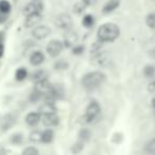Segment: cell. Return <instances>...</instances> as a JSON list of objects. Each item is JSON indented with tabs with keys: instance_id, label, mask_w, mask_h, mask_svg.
Here are the masks:
<instances>
[{
	"instance_id": "1",
	"label": "cell",
	"mask_w": 155,
	"mask_h": 155,
	"mask_svg": "<svg viewBox=\"0 0 155 155\" xmlns=\"http://www.w3.org/2000/svg\"><path fill=\"white\" fill-rule=\"evenodd\" d=\"M119 35H120V28L113 22L103 24L97 31L98 39L102 43L115 41L119 37Z\"/></svg>"
},
{
	"instance_id": "2",
	"label": "cell",
	"mask_w": 155,
	"mask_h": 155,
	"mask_svg": "<svg viewBox=\"0 0 155 155\" xmlns=\"http://www.w3.org/2000/svg\"><path fill=\"white\" fill-rule=\"evenodd\" d=\"M106 81V75L102 71H91L82 78V86L87 91H93L101 86Z\"/></svg>"
},
{
	"instance_id": "3",
	"label": "cell",
	"mask_w": 155,
	"mask_h": 155,
	"mask_svg": "<svg viewBox=\"0 0 155 155\" xmlns=\"http://www.w3.org/2000/svg\"><path fill=\"white\" fill-rule=\"evenodd\" d=\"M101 114V106H100L99 102L97 101H91V103L87 105L86 110L84 114V122L85 123H91L99 117Z\"/></svg>"
},
{
	"instance_id": "4",
	"label": "cell",
	"mask_w": 155,
	"mask_h": 155,
	"mask_svg": "<svg viewBox=\"0 0 155 155\" xmlns=\"http://www.w3.org/2000/svg\"><path fill=\"white\" fill-rule=\"evenodd\" d=\"M44 10V2L41 0H31L25 5L24 8V15L28 16L31 14L41 13Z\"/></svg>"
},
{
	"instance_id": "5",
	"label": "cell",
	"mask_w": 155,
	"mask_h": 155,
	"mask_svg": "<svg viewBox=\"0 0 155 155\" xmlns=\"http://www.w3.org/2000/svg\"><path fill=\"white\" fill-rule=\"evenodd\" d=\"M47 53L52 58H56L64 50V43H62L58 39H52L49 41V44L47 45Z\"/></svg>"
},
{
	"instance_id": "6",
	"label": "cell",
	"mask_w": 155,
	"mask_h": 155,
	"mask_svg": "<svg viewBox=\"0 0 155 155\" xmlns=\"http://www.w3.org/2000/svg\"><path fill=\"white\" fill-rule=\"evenodd\" d=\"M55 26L62 30H69L72 27V18L69 14H60L55 18Z\"/></svg>"
},
{
	"instance_id": "7",
	"label": "cell",
	"mask_w": 155,
	"mask_h": 155,
	"mask_svg": "<svg viewBox=\"0 0 155 155\" xmlns=\"http://www.w3.org/2000/svg\"><path fill=\"white\" fill-rule=\"evenodd\" d=\"M41 122L46 127H56L60 123V118L56 113H49V114L41 115Z\"/></svg>"
},
{
	"instance_id": "8",
	"label": "cell",
	"mask_w": 155,
	"mask_h": 155,
	"mask_svg": "<svg viewBox=\"0 0 155 155\" xmlns=\"http://www.w3.org/2000/svg\"><path fill=\"white\" fill-rule=\"evenodd\" d=\"M50 33H51V30H50L49 27L43 26V25H41V26L35 27L32 31L33 37L36 38V39H38V41H41V39H45L46 37L49 36Z\"/></svg>"
},
{
	"instance_id": "9",
	"label": "cell",
	"mask_w": 155,
	"mask_h": 155,
	"mask_svg": "<svg viewBox=\"0 0 155 155\" xmlns=\"http://www.w3.org/2000/svg\"><path fill=\"white\" fill-rule=\"evenodd\" d=\"M43 19L41 13H35L31 14V15L26 16V20H25V27L26 28H33L36 25H38L41 22V20Z\"/></svg>"
},
{
	"instance_id": "10",
	"label": "cell",
	"mask_w": 155,
	"mask_h": 155,
	"mask_svg": "<svg viewBox=\"0 0 155 155\" xmlns=\"http://www.w3.org/2000/svg\"><path fill=\"white\" fill-rule=\"evenodd\" d=\"M108 53L107 52H104V51H98V52H95L93 53V60H94V63L97 65H105L106 63L108 62Z\"/></svg>"
},
{
	"instance_id": "11",
	"label": "cell",
	"mask_w": 155,
	"mask_h": 155,
	"mask_svg": "<svg viewBox=\"0 0 155 155\" xmlns=\"http://www.w3.org/2000/svg\"><path fill=\"white\" fill-rule=\"evenodd\" d=\"M41 120V115L39 114V112H31L26 116V123L30 127H35L39 123V121Z\"/></svg>"
},
{
	"instance_id": "12",
	"label": "cell",
	"mask_w": 155,
	"mask_h": 155,
	"mask_svg": "<svg viewBox=\"0 0 155 155\" xmlns=\"http://www.w3.org/2000/svg\"><path fill=\"white\" fill-rule=\"evenodd\" d=\"M44 61H45V54L39 50L34 51L30 56V63L33 66H39L41 64H43Z\"/></svg>"
},
{
	"instance_id": "13",
	"label": "cell",
	"mask_w": 155,
	"mask_h": 155,
	"mask_svg": "<svg viewBox=\"0 0 155 155\" xmlns=\"http://www.w3.org/2000/svg\"><path fill=\"white\" fill-rule=\"evenodd\" d=\"M38 112L41 115L44 114H49V113H56V107L54 105V102L45 101L44 104H41L38 108Z\"/></svg>"
},
{
	"instance_id": "14",
	"label": "cell",
	"mask_w": 155,
	"mask_h": 155,
	"mask_svg": "<svg viewBox=\"0 0 155 155\" xmlns=\"http://www.w3.org/2000/svg\"><path fill=\"white\" fill-rule=\"evenodd\" d=\"M119 5H120V0H107V2L104 5L102 11L104 14H110L116 9H118Z\"/></svg>"
},
{
	"instance_id": "15",
	"label": "cell",
	"mask_w": 155,
	"mask_h": 155,
	"mask_svg": "<svg viewBox=\"0 0 155 155\" xmlns=\"http://www.w3.org/2000/svg\"><path fill=\"white\" fill-rule=\"evenodd\" d=\"M51 86H52V85L50 84L49 82H48L47 78H46V79H44V80L38 81V82L35 83V89L39 91L41 93H43L44 95H46V94H47L48 91H50Z\"/></svg>"
},
{
	"instance_id": "16",
	"label": "cell",
	"mask_w": 155,
	"mask_h": 155,
	"mask_svg": "<svg viewBox=\"0 0 155 155\" xmlns=\"http://www.w3.org/2000/svg\"><path fill=\"white\" fill-rule=\"evenodd\" d=\"M77 41H78L77 33L72 32V31H68L66 36H65L64 46H66V47H72V46H75Z\"/></svg>"
},
{
	"instance_id": "17",
	"label": "cell",
	"mask_w": 155,
	"mask_h": 155,
	"mask_svg": "<svg viewBox=\"0 0 155 155\" xmlns=\"http://www.w3.org/2000/svg\"><path fill=\"white\" fill-rule=\"evenodd\" d=\"M15 121H16V118L13 116V115H7V116L2 119L1 127H2L3 130H8L11 127H13L14 123H15Z\"/></svg>"
},
{
	"instance_id": "18",
	"label": "cell",
	"mask_w": 155,
	"mask_h": 155,
	"mask_svg": "<svg viewBox=\"0 0 155 155\" xmlns=\"http://www.w3.org/2000/svg\"><path fill=\"white\" fill-rule=\"evenodd\" d=\"M54 138V132L52 130H46L41 132V142L43 143H50Z\"/></svg>"
},
{
	"instance_id": "19",
	"label": "cell",
	"mask_w": 155,
	"mask_h": 155,
	"mask_svg": "<svg viewBox=\"0 0 155 155\" xmlns=\"http://www.w3.org/2000/svg\"><path fill=\"white\" fill-rule=\"evenodd\" d=\"M27 77H28V70L25 67H20L16 70L15 78L17 81H24Z\"/></svg>"
},
{
	"instance_id": "20",
	"label": "cell",
	"mask_w": 155,
	"mask_h": 155,
	"mask_svg": "<svg viewBox=\"0 0 155 155\" xmlns=\"http://www.w3.org/2000/svg\"><path fill=\"white\" fill-rule=\"evenodd\" d=\"M46 78H47V73H46L44 70H37L32 74V80L34 81L35 83L38 82V81L44 80V79H46Z\"/></svg>"
},
{
	"instance_id": "21",
	"label": "cell",
	"mask_w": 155,
	"mask_h": 155,
	"mask_svg": "<svg viewBox=\"0 0 155 155\" xmlns=\"http://www.w3.org/2000/svg\"><path fill=\"white\" fill-rule=\"evenodd\" d=\"M91 130L86 129V127H83L80 131V133H79V138H80V140H82V141H87V140L91 138Z\"/></svg>"
},
{
	"instance_id": "22",
	"label": "cell",
	"mask_w": 155,
	"mask_h": 155,
	"mask_svg": "<svg viewBox=\"0 0 155 155\" xmlns=\"http://www.w3.org/2000/svg\"><path fill=\"white\" fill-rule=\"evenodd\" d=\"M95 24V19H94V16L91 15V14H87V15L84 16L82 20V25L86 28H91V27L94 26Z\"/></svg>"
},
{
	"instance_id": "23",
	"label": "cell",
	"mask_w": 155,
	"mask_h": 155,
	"mask_svg": "<svg viewBox=\"0 0 155 155\" xmlns=\"http://www.w3.org/2000/svg\"><path fill=\"white\" fill-rule=\"evenodd\" d=\"M11 11V5L8 0H0V12L8 14Z\"/></svg>"
},
{
	"instance_id": "24",
	"label": "cell",
	"mask_w": 155,
	"mask_h": 155,
	"mask_svg": "<svg viewBox=\"0 0 155 155\" xmlns=\"http://www.w3.org/2000/svg\"><path fill=\"white\" fill-rule=\"evenodd\" d=\"M146 24L150 29L155 30V13H150L146 17Z\"/></svg>"
},
{
	"instance_id": "25",
	"label": "cell",
	"mask_w": 155,
	"mask_h": 155,
	"mask_svg": "<svg viewBox=\"0 0 155 155\" xmlns=\"http://www.w3.org/2000/svg\"><path fill=\"white\" fill-rule=\"evenodd\" d=\"M143 74L147 78H153L155 75V66H153V65H147L143 68Z\"/></svg>"
},
{
	"instance_id": "26",
	"label": "cell",
	"mask_w": 155,
	"mask_h": 155,
	"mask_svg": "<svg viewBox=\"0 0 155 155\" xmlns=\"http://www.w3.org/2000/svg\"><path fill=\"white\" fill-rule=\"evenodd\" d=\"M87 5H85L83 1H79V2H75V5H73V12H74L75 14H81L84 12L85 8H86Z\"/></svg>"
},
{
	"instance_id": "27",
	"label": "cell",
	"mask_w": 155,
	"mask_h": 155,
	"mask_svg": "<svg viewBox=\"0 0 155 155\" xmlns=\"http://www.w3.org/2000/svg\"><path fill=\"white\" fill-rule=\"evenodd\" d=\"M30 141L35 142V143L41 142V132L33 131L32 133L30 134Z\"/></svg>"
},
{
	"instance_id": "28",
	"label": "cell",
	"mask_w": 155,
	"mask_h": 155,
	"mask_svg": "<svg viewBox=\"0 0 155 155\" xmlns=\"http://www.w3.org/2000/svg\"><path fill=\"white\" fill-rule=\"evenodd\" d=\"M43 96H44L43 93H41V91H37V89H34L30 95V101L31 102H37L41 99Z\"/></svg>"
},
{
	"instance_id": "29",
	"label": "cell",
	"mask_w": 155,
	"mask_h": 155,
	"mask_svg": "<svg viewBox=\"0 0 155 155\" xmlns=\"http://www.w3.org/2000/svg\"><path fill=\"white\" fill-rule=\"evenodd\" d=\"M146 152L149 154H154L155 155V138L151 139L150 141H148V143L146 144Z\"/></svg>"
},
{
	"instance_id": "30",
	"label": "cell",
	"mask_w": 155,
	"mask_h": 155,
	"mask_svg": "<svg viewBox=\"0 0 155 155\" xmlns=\"http://www.w3.org/2000/svg\"><path fill=\"white\" fill-rule=\"evenodd\" d=\"M83 149H84V141L80 140V141H78L77 143L73 144L71 151H72L73 153H79V152H81Z\"/></svg>"
},
{
	"instance_id": "31",
	"label": "cell",
	"mask_w": 155,
	"mask_h": 155,
	"mask_svg": "<svg viewBox=\"0 0 155 155\" xmlns=\"http://www.w3.org/2000/svg\"><path fill=\"white\" fill-rule=\"evenodd\" d=\"M22 135L21 134H19V133H16V134H14V135H12L11 136V142L12 143H14V144H19V143H21L22 142Z\"/></svg>"
},
{
	"instance_id": "32",
	"label": "cell",
	"mask_w": 155,
	"mask_h": 155,
	"mask_svg": "<svg viewBox=\"0 0 155 155\" xmlns=\"http://www.w3.org/2000/svg\"><path fill=\"white\" fill-rule=\"evenodd\" d=\"M22 154L24 155H37L38 154V150L35 149L34 147H28L22 151Z\"/></svg>"
},
{
	"instance_id": "33",
	"label": "cell",
	"mask_w": 155,
	"mask_h": 155,
	"mask_svg": "<svg viewBox=\"0 0 155 155\" xmlns=\"http://www.w3.org/2000/svg\"><path fill=\"white\" fill-rule=\"evenodd\" d=\"M84 52V46L82 45H75L73 46L72 48V53L73 54H77V55H80Z\"/></svg>"
},
{
	"instance_id": "34",
	"label": "cell",
	"mask_w": 155,
	"mask_h": 155,
	"mask_svg": "<svg viewBox=\"0 0 155 155\" xmlns=\"http://www.w3.org/2000/svg\"><path fill=\"white\" fill-rule=\"evenodd\" d=\"M67 67H68V64H67L65 61H58V62L54 65V68H55L56 70H64Z\"/></svg>"
},
{
	"instance_id": "35",
	"label": "cell",
	"mask_w": 155,
	"mask_h": 155,
	"mask_svg": "<svg viewBox=\"0 0 155 155\" xmlns=\"http://www.w3.org/2000/svg\"><path fill=\"white\" fill-rule=\"evenodd\" d=\"M148 91L150 94H155V80L148 84Z\"/></svg>"
},
{
	"instance_id": "36",
	"label": "cell",
	"mask_w": 155,
	"mask_h": 155,
	"mask_svg": "<svg viewBox=\"0 0 155 155\" xmlns=\"http://www.w3.org/2000/svg\"><path fill=\"white\" fill-rule=\"evenodd\" d=\"M82 1L87 5V7H91V5H94L97 3L98 0H82Z\"/></svg>"
},
{
	"instance_id": "37",
	"label": "cell",
	"mask_w": 155,
	"mask_h": 155,
	"mask_svg": "<svg viewBox=\"0 0 155 155\" xmlns=\"http://www.w3.org/2000/svg\"><path fill=\"white\" fill-rule=\"evenodd\" d=\"M5 53V46H3V43H2V38L0 39V58Z\"/></svg>"
},
{
	"instance_id": "38",
	"label": "cell",
	"mask_w": 155,
	"mask_h": 155,
	"mask_svg": "<svg viewBox=\"0 0 155 155\" xmlns=\"http://www.w3.org/2000/svg\"><path fill=\"white\" fill-rule=\"evenodd\" d=\"M5 20H7V14L0 12V24H3Z\"/></svg>"
},
{
	"instance_id": "39",
	"label": "cell",
	"mask_w": 155,
	"mask_h": 155,
	"mask_svg": "<svg viewBox=\"0 0 155 155\" xmlns=\"http://www.w3.org/2000/svg\"><path fill=\"white\" fill-rule=\"evenodd\" d=\"M149 53H150V55L152 56V58H154V60H155V49L151 50V51L149 52Z\"/></svg>"
},
{
	"instance_id": "40",
	"label": "cell",
	"mask_w": 155,
	"mask_h": 155,
	"mask_svg": "<svg viewBox=\"0 0 155 155\" xmlns=\"http://www.w3.org/2000/svg\"><path fill=\"white\" fill-rule=\"evenodd\" d=\"M151 104H152V106L155 108V97H153V99H152V101H151Z\"/></svg>"
}]
</instances>
